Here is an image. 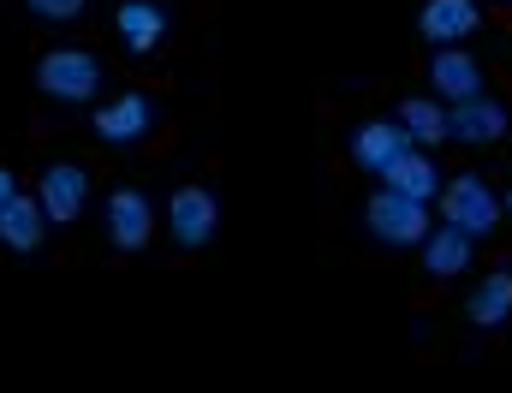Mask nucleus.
Listing matches in <instances>:
<instances>
[{"label":"nucleus","instance_id":"nucleus-1","mask_svg":"<svg viewBox=\"0 0 512 393\" xmlns=\"http://www.w3.org/2000/svg\"><path fill=\"white\" fill-rule=\"evenodd\" d=\"M102 84H108V72H102V54H90V48H48L36 60V90L48 102H60V108L96 102Z\"/></svg>","mask_w":512,"mask_h":393},{"label":"nucleus","instance_id":"nucleus-2","mask_svg":"<svg viewBox=\"0 0 512 393\" xmlns=\"http://www.w3.org/2000/svg\"><path fill=\"white\" fill-rule=\"evenodd\" d=\"M364 227H370V239L387 245V251H411V245L429 239V203L382 185V191H370V203H364Z\"/></svg>","mask_w":512,"mask_h":393},{"label":"nucleus","instance_id":"nucleus-3","mask_svg":"<svg viewBox=\"0 0 512 393\" xmlns=\"http://www.w3.org/2000/svg\"><path fill=\"white\" fill-rule=\"evenodd\" d=\"M435 203H441V221L465 227L471 239H489V233L501 227V215H507V197H501L483 173H453Z\"/></svg>","mask_w":512,"mask_h":393},{"label":"nucleus","instance_id":"nucleus-4","mask_svg":"<svg viewBox=\"0 0 512 393\" xmlns=\"http://www.w3.org/2000/svg\"><path fill=\"white\" fill-rule=\"evenodd\" d=\"M215 233H221V203H215V191H209V185H179V191L167 197V239H173L179 251H203Z\"/></svg>","mask_w":512,"mask_h":393},{"label":"nucleus","instance_id":"nucleus-5","mask_svg":"<svg viewBox=\"0 0 512 393\" xmlns=\"http://www.w3.org/2000/svg\"><path fill=\"white\" fill-rule=\"evenodd\" d=\"M102 233H108V245H114L120 257L143 251L149 233H155V203H149V191H137V185H114V191L102 197Z\"/></svg>","mask_w":512,"mask_h":393},{"label":"nucleus","instance_id":"nucleus-6","mask_svg":"<svg viewBox=\"0 0 512 393\" xmlns=\"http://www.w3.org/2000/svg\"><path fill=\"white\" fill-rule=\"evenodd\" d=\"M161 120V108H155V96L149 90H120V96H108L96 114H90V131L102 137V143H114V149H131V143H143L149 131Z\"/></svg>","mask_w":512,"mask_h":393},{"label":"nucleus","instance_id":"nucleus-7","mask_svg":"<svg viewBox=\"0 0 512 393\" xmlns=\"http://www.w3.org/2000/svg\"><path fill=\"white\" fill-rule=\"evenodd\" d=\"M36 197L48 209V227H72L90 209V167L84 161H48L36 173Z\"/></svg>","mask_w":512,"mask_h":393},{"label":"nucleus","instance_id":"nucleus-8","mask_svg":"<svg viewBox=\"0 0 512 393\" xmlns=\"http://www.w3.org/2000/svg\"><path fill=\"white\" fill-rule=\"evenodd\" d=\"M346 149H352V167H358V173L382 179V173L399 161V155H405V149H417V137L405 131V120H399V114H382V120H364V126L352 131V143H346Z\"/></svg>","mask_w":512,"mask_h":393},{"label":"nucleus","instance_id":"nucleus-9","mask_svg":"<svg viewBox=\"0 0 512 393\" xmlns=\"http://www.w3.org/2000/svg\"><path fill=\"white\" fill-rule=\"evenodd\" d=\"M429 90L441 96V102H465V96H483L489 90V66L471 54V48H435L429 54Z\"/></svg>","mask_w":512,"mask_h":393},{"label":"nucleus","instance_id":"nucleus-10","mask_svg":"<svg viewBox=\"0 0 512 393\" xmlns=\"http://www.w3.org/2000/svg\"><path fill=\"white\" fill-rule=\"evenodd\" d=\"M167 30H173V12L161 0H120L114 6V36H120V48L137 54V60H149L167 42Z\"/></svg>","mask_w":512,"mask_h":393},{"label":"nucleus","instance_id":"nucleus-11","mask_svg":"<svg viewBox=\"0 0 512 393\" xmlns=\"http://www.w3.org/2000/svg\"><path fill=\"white\" fill-rule=\"evenodd\" d=\"M447 120H453V143L477 149V143H501L512 126V114L483 90V96H465V102H447Z\"/></svg>","mask_w":512,"mask_h":393},{"label":"nucleus","instance_id":"nucleus-12","mask_svg":"<svg viewBox=\"0 0 512 393\" xmlns=\"http://www.w3.org/2000/svg\"><path fill=\"white\" fill-rule=\"evenodd\" d=\"M42 239H48V209H42L36 191H18V197L0 209V251L30 257V251H42Z\"/></svg>","mask_w":512,"mask_h":393},{"label":"nucleus","instance_id":"nucleus-13","mask_svg":"<svg viewBox=\"0 0 512 393\" xmlns=\"http://www.w3.org/2000/svg\"><path fill=\"white\" fill-rule=\"evenodd\" d=\"M477 24H483V6L477 0H423V12H417V30L435 48H453V42L477 36Z\"/></svg>","mask_w":512,"mask_h":393},{"label":"nucleus","instance_id":"nucleus-14","mask_svg":"<svg viewBox=\"0 0 512 393\" xmlns=\"http://www.w3.org/2000/svg\"><path fill=\"white\" fill-rule=\"evenodd\" d=\"M417 251H423V268H429L435 280H459V274H471V257H477V239H471L465 227L441 221V227H429V239H423Z\"/></svg>","mask_w":512,"mask_h":393},{"label":"nucleus","instance_id":"nucleus-15","mask_svg":"<svg viewBox=\"0 0 512 393\" xmlns=\"http://www.w3.org/2000/svg\"><path fill=\"white\" fill-rule=\"evenodd\" d=\"M382 185L405 191V197H423V203H435V197H441V185H447V173H441V167H435V155L417 143V149H405V155L387 167Z\"/></svg>","mask_w":512,"mask_h":393},{"label":"nucleus","instance_id":"nucleus-16","mask_svg":"<svg viewBox=\"0 0 512 393\" xmlns=\"http://www.w3.org/2000/svg\"><path fill=\"white\" fill-rule=\"evenodd\" d=\"M465 316H471L477 328H507L512 322V268H489V274L471 286Z\"/></svg>","mask_w":512,"mask_h":393},{"label":"nucleus","instance_id":"nucleus-17","mask_svg":"<svg viewBox=\"0 0 512 393\" xmlns=\"http://www.w3.org/2000/svg\"><path fill=\"white\" fill-rule=\"evenodd\" d=\"M399 120H405V131L429 149V143H453V120H447V102L429 90V96H405L399 108H393Z\"/></svg>","mask_w":512,"mask_h":393},{"label":"nucleus","instance_id":"nucleus-18","mask_svg":"<svg viewBox=\"0 0 512 393\" xmlns=\"http://www.w3.org/2000/svg\"><path fill=\"white\" fill-rule=\"evenodd\" d=\"M84 6L90 0H24V12L42 24H72V18H84Z\"/></svg>","mask_w":512,"mask_h":393},{"label":"nucleus","instance_id":"nucleus-19","mask_svg":"<svg viewBox=\"0 0 512 393\" xmlns=\"http://www.w3.org/2000/svg\"><path fill=\"white\" fill-rule=\"evenodd\" d=\"M12 197H18V173H12V167H6V161H0V209H6V203H12Z\"/></svg>","mask_w":512,"mask_h":393},{"label":"nucleus","instance_id":"nucleus-20","mask_svg":"<svg viewBox=\"0 0 512 393\" xmlns=\"http://www.w3.org/2000/svg\"><path fill=\"white\" fill-rule=\"evenodd\" d=\"M507 215H512V191H507Z\"/></svg>","mask_w":512,"mask_h":393},{"label":"nucleus","instance_id":"nucleus-21","mask_svg":"<svg viewBox=\"0 0 512 393\" xmlns=\"http://www.w3.org/2000/svg\"><path fill=\"white\" fill-rule=\"evenodd\" d=\"M501 6H512V0H501Z\"/></svg>","mask_w":512,"mask_h":393}]
</instances>
